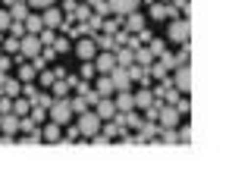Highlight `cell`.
<instances>
[{
	"mask_svg": "<svg viewBox=\"0 0 251 188\" xmlns=\"http://www.w3.org/2000/svg\"><path fill=\"white\" fill-rule=\"evenodd\" d=\"M179 110H176V104H167V107H157V119H160V125L163 129H176L179 125Z\"/></svg>",
	"mask_w": 251,
	"mask_h": 188,
	"instance_id": "5b68a950",
	"label": "cell"
},
{
	"mask_svg": "<svg viewBox=\"0 0 251 188\" xmlns=\"http://www.w3.org/2000/svg\"><path fill=\"white\" fill-rule=\"evenodd\" d=\"M3 113H13V100L6 97V94H3V100H0V116Z\"/></svg>",
	"mask_w": 251,
	"mask_h": 188,
	"instance_id": "4dcf8cb0",
	"label": "cell"
},
{
	"mask_svg": "<svg viewBox=\"0 0 251 188\" xmlns=\"http://www.w3.org/2000/svg\"><path fill=\"white\" fill-rule=\"evenodd\" d=\"M160 138L167 141V144H176V141H179V135H176V129H167V132H163Z\"/></svg>",
	"mask_w": 251,
	"mask_h": 188,
	"instance_id": "f546056e",
	"label": "cell"
},
{
	"mask_svg": "<svg viewBox=\"0 0 251 188\" xmlns=\"http://www.w3.org/2000/svg\"><path fill=\"white\" fill-rule=\"evenodd\" d=\"M41 38L38 35H22L19 38V50H22V57H28V60H35L38 53H41Z\"/></svg>",
	"mask_w": 251,
	"mask_h": 188,
	"instance_id": "277c9868",
	"label": "cell"
},
{
	"mask_svg": "<svg viewBox=\"0 0 251 188\" xmlns=\"http://www.w3.org/2000/svg\"><path fill=\"white\" fill-rule=\"evenodd\" d=\"M132 97H135V110H148V107L154 104V94L148 91V88H141L138 94H132Z\"/></svg>",
	"mask_w": 251,
	"mask_h": 188,
	"instance_id": "ac0fdd59",
	"label": "cell"
},
{
	"mask_svg": "<svg viewBox=\"0 0 251 188\" xmlns=\"http://www.w3.org/2000/svg\"><path fill=\"white\" fill-rule=\"evenodd\" d=\"M94 53H98V41H91V38H85V41L75 44V57L78 60H94Z\"/></svg>",
	"mask_w": 251,
	"mask_h": 188,
	"instance_id": "8fae6325",
	"label": "cell"
},
{
	"mask_svg": "<svg viewBox=\"0 0 251 188\" xmlns=\"http://www.w3.org/2000/svg\"><path fill=\"white\" fill-rule=\"evenodd\" d=\"M28 3H31V6H41V10H44V6H53L57 0H28Z\"/></svg>",
	"mask_w": 251,
	"mask_h": 188,
	"instance_id": "d6a6232c",
	"label": "cell"
},
{
	"mask_svg": "<svg viewBox=\"0 0 251 188\" xmlns=\"http://www.w3.org/2000/svg\"><path fill=\"white\" fill-rule=\"evenodd\" d=\"M69 104H73V113H85V107H88V100H85L82 94H78V97H73V100H69Z\"/></svg>",
	"mask_w": 251,
	"mask_h": 188,
	"instance_id": "4316f807",
	"label": "cell"
},
{
	"mask_svg": "<svg viewBox=\"0 0 251 188\" xmlns=\"http://www.w3.org/2000/svg\"><path fill=\"white\" fill-rule=\"evenodd\" d=\"M151 138H157V129L154 125H141V141H151Z\"/></svg>",
	"mask_w": 251,
	"mask_h": 188,
	"instance_id": "f1b7e54d",
	"label": "cell"
},
{
	"mask_svg": "<svg viewBox=\"0 0 251 188\" xmlns=\"http://www.w3.org/2000/svg\"><path fill=\"white\" fill-rule=\"evenodd\" d=\"M160 60H163V66H167V69H176V66H179V63H176V57H173V53H163Z\"/></svg>",
	"mask_w": 251,
	"mask_h": 188,
	"instance_id": "1f68e13d",
	"label": "cell"
},
{
	"mask_svg": "<svg viewBox=\"0 0 251 188\" xmlns=\"http://www.w3.org/2000/svg\"><path fill=\"white\" fill-rule=\"evenodd\" d=\"M10 16H13V22H22V19H28V10H25V3H13V6H10Z\"/></svg>",
	"mask_w": 251,
	"mask_h": 188,
	"instance_id": "7402d4cb",
	"label": "cell"
},
{
	"mask_svg": "<svg viewBox=\"0 0 251 188\" xmlns=\"http://www.w3.org/2000/svg\"><path fill=\"white\" fill-rule=\"evenodd\" d=\"M63 138H69V141H75V138H78V125H75V129H66V132H63Z\"/></svg>",
	"mask_w": 251,
	"mask_h": 188,
	"instance_id": "e575fe53",
	"label": "cell"
},
{
	"mask_svg": "<svg viewBox=\"0 0 251 188\" xmlns=\"http://www.w3.org/2000/svg\"><path fill=\"white\" fill-rule=\"evenodd\" d=\"M60 138H63V125L60 122H47L41 129V141H47V144H50V141H60Z\"/></svg>",
	"mask_w": 251,
	"mask_h": 188,
	"instance_id": "4fadbf2b",
	"label": "cell"
},
{
	"mask_svg": "<svg viewBox=\"0 0 251 188\" xmlns=\"http://www.w3.org/2000/svg\"><path fill=\"white\" fill-rule=\"evenodd\" d=\"M188 19H173L170 25H167V41L173 44H188Z\"/></svg>",
	"mask_w": 251,
	"mask_h": 188,
	"instance_id": "3957f363",
	"label": "cell"
},
{
	"mask_svg": "<svg viewBox=\"0 0 251 188\" xmlns=\"http://www.w3.org/2000/svg\"><path fill=\"white\" fill-rule=\"evenodd\" d=\"M138 3H141V0H107L110 13H116V16H129V13H135V10H138Z\"/></svg>",
	"mask_w": 251,
	"mask_h": 188,
	"instance_id": "ba28073f",
	"label": "cell"
},
{
	"mask_svg": "<svg viewBox=\"0 0 251 188\" xmlns=\"http://www.w3.org/2000/svg\"><path fill=\"white\" fill-rule=\"evenodd\" d=\"M25 25H28V35H38V31L44 28V22H41V16H28Z\"/></svg>",
	"mask_w": 251,
	"mask_h": 188,
	"instance_id": "603a6c76",
	"label": "cell"
},
{
	"mask_svg": "<svg viewBox=\"0 0 251 188\" xmlns=\"http://www.w3.org/2000/svg\"><path fill=\"white\" fill-rule=\"evenodd\" d=\"M151 60H154L151 47H138V50H135V63H138V66H151Z\"/></svg>",
	"mask_w": 251,
	"mask_h": 188,
	"instance_id": "ffe728a7",
	"label": "cell"
},
{
	"mask_svg": "<svg viewBox=\"0 0 251 188\" xmlns=\"http://www.w3.org/2000/svg\"><path fill=\"white\" fill-rule=\"evenodd\" d=\"M69 91V82H63V78H53V97H66Z\"/></svg>",
	"mask_w": 251,
	"mask_h": 188,
	"instance_id": "d4e9b609",
	"label": "cell"
},
{
	"mask_svg": "<svg viewBox=\"0 0 251 188\" xmlns=\"http://www.w3.org/2000/svg\"><path fill=\"white\" fill-rule=\"evenodd\" d=\"M19 91H22V82H16V78L0 82V94H6V97H19Z\"/></svg>",
	"mask_w": 251,
	"mask_h": 188,
	"instance_id": "e0dca14e",
	"label": "cell"
},
{
	"mask_svg": "<svg viewBox=\"0 0 251 188\" xmlns=\"http://www.w3.org/2000/svg\"><path fill=\"white\" fill-rule=\"evenodd\" d=\"M110 82H113V88H116V91H129V85H132V72H126L123 66H116L113 72H110Z\"/></svg>",
	"mask_w": 251,
	"mask_h": 188,
	"instance_id": "30bf717a",
	"label": "cell"
},
{
	"mask_svg": "<svg viewBox=\"0 0 251 188\" xmlns=\"http://www.w3.org/2000/svg\"><path fill=\"white\" fill-rule=\"evenodd\" d=\"M132 63H135V50H120V53H116V66L129 69Z\"/></svg>",
	"mask_w": 251,
	"mask_h": 188,
	"instance_id": "44dd1931",
	"label": "cell"
},
{
	"mask_svg": "<svg viewBox=\"0 0 251 188\" xmlns=\"http://www.w3.org/2000/svg\"><path fill=\"white\" fill-rule=\"evenodd\" d=\"M151 72H154L157 78H163V72H167V66H163V63H157V66H151Z\"/></svg>",
	"mask_w": 251,
	"mask_h": 188,
	"instance_id": "836d02e7",
	"label": "cell"
},
{
	"mask_svg": "<svg viewBox=\"0 0 251 188\" xmlns=\"http://www.w3.org/2000/svg\"><path fill=\"white\" fill-rule=\"evenodd\" d=\"M113 104H116V110H123V113H132V110H135V97H132L129 91H120V97H116Z\"/></svg>",
	"mask_w": 251,
	"mask_h": 188,
	"instance_id": "9a60e30c",
	"label": "cell"
},
{
	"mask_svg": "<svg viewBox=\"0 0 251 188\" xmlns=\"http://www.w3.org/2000/svg\"><path fill=\"white\" fill-rule=\"evenodd\" d=\"M35 72H38L35 63H31V66H25V63H22V66H19V82H31V78H35Z\"/></svg>",
	"mask_w": 251,
	"mask_h": 188,
	"instance_id": "cb8c5ba5",
	"label": "cell"
},
{
	"mask_svg": "<svg viewBox=\"0 0 251 188\" xmlns=\"http://www.w3.org/2000/svg\"><path fill=\"white\" fill-rule=\"evenodd\" d=\"M41 22L47 28H57L60 22H63V10H57V3L53 6H44V16H41Z\"/></svg>",
	"mask_w": 251,
	"mask_h": 188,
	"instance_id": "7c38bea8",
	"label": "cell"
},
{
	"mask_svg": "<svg viewBox=\"0 0 251 188\" xmlns=\"http://www.w3.org/2000/svg\"><path fill=\"white\" fill-rule=\"evenodd\" d=\"M123 19H126V31H141V28H145V16H141L138 10L129 13V16H123Z\"/></svg>",
	"mask_w": 251,
	"mask_h": 188,
	"instance_id": "2e32d148",
	"label": "cell"
},
{
	"mask_svg": "<svg viewBox=\"0 0 251 188\" xmlns=\"http://www.w3.org/2000/svg\"><path fill=\"white\" fill-rule=\"evenodd\" d=\"M47 116H50V122L66 125L75 113H73V104H69L66 97H53V100H50V113H47Z\"/></svg>",
	"mask_w": 251,
	"mask_h": 188,
	"instance_id": "6da1fadb",
	"label": "cell"
},
{
	"mask_svg": "<svg viewBox=\"0 0 251 188\" xmlns=\"http://www.w3.org/2000/svg\"><path fill=\"white\" fill-rule=\"evenodd\" d=\"M113 91L116 88H113V82H110V75H100L98 78V91H94V94H98V97H110Z\"/></svg>",
	"mask_w": 251,
	"mask_h": 188,
	"instance_id": "d6986e66",
	"label": "cell"
},
{
	"mask_svg": "<svg viewBox=\"0 0 251 188\" xmlns=\"http://www.w3.org/2000/svg\"><path fill=\"white\" fill-rule=\"evenodd\" d=\"M176 91H182V94H188L192 91V72H188V63H182V66H176Z\"/></svg>",
	"mask_w": 251,
	"mask_h": 188,
	"instance_id": "9c48e42d",
	"label": "cell"
},
{
	"mask_svg": "<svg viewBox=\"0 0 251 188\" xmlns=\"http://www.w3.org/2000/svg\"><path fill=\"white\" fill-rule=\"evenodd\" d=\"M179 141H192V129H188V125H185L182 132H179Z\"/></svg>",
	"mask_w": 251,
	"mask_h": 188,
	"instance_id": "d590c367",
	"label": "cell"
},
{
	"mask_svg": "<svg viewBox=\"0 0 251 188\" xmlns=\"http://www.w3.org/2000/svg\"><path fill=\"white\" fill-rule=\"evenodd\" d=\"M94 113L100 116V122H107V119H113V116H116V104L110 97H98V100H94Z\"/></svg>",
	"mask_w": 251,
	"mask_h": 188,
	"instance_id": "52a82bcc",
	"label": "cell"
},
{
	"mask_svg": "<svg viewBox=\"0 0 251 188\" xmlns=\"http://www.w3.org/2000/svg\"><path fill=\"white\" fill-rule=\"evenodd\" d=\"M0 129H3V135H16V132H19V116H16V113H3V116H0Z\"/></svg>",
	"mask_w": 251,
	"mask_h": 188,
	"instance_id": "5bb4252c",
	"label": "cell"
},
{
	"mask_svg": "<svg viewBox=\"0 0 251 188\" xmlns=\"http://www.w3.org/2000/svg\"><path fill=\"white\" fill-rule=\"evenodd\" d=\"M28 110H31V107H28V100H22V97H16V100H13V113H16V116H25Z\"/></svg>",
	"mask_w": 251,
	"mask_h": 188,
	"instance_id": "484cf974",
	"label": "cell"
},
{
	"mask_svg": "<svg viewBox=\"0 0 251 188\" xmlns=\"http://www.w3.org/2000/svg\"><path fill=\"white\" fill-rule=\"evenodd\" d=\"M98 132H100V116L94 113V110H85V113H78V135L94 138Z\"/></svg>",
	"mask_w": 251,
	"mask_h": 188,
	"instance_id": "7a4b0ae2",
	"label": "cell"
},
{
	"mask_svg": "<svg viewBox=\"0 0 251 188\" xmlns=\"http://www.w3.org/2000/svg\"><path fill=\"white\" fill-rule=\"evenodd\" d=\"M94 69L100 75H110L116 69V53L113 50H104V53H94Z\"/></svg>",
	"mask_w": 251,
	"mask_h": 188,
	"instance_id": "8992f818",
	"label": "cell"
},
{
	"mask_svg": "<svg viewBox=\"0 0 251 188\" xmlns=\"http://www.w3.org/2000/svg\"><path fill=\"white\" fill-rule=\"evenodd\" d=\"M10 22H13L10 10H0V31H6V28H10Z\"/></svg>",
	"mask_w": 251,
	"mask_h": 188,
	"instance_id": "83f0119b",
	"label": "cell"
}]
</instances>
